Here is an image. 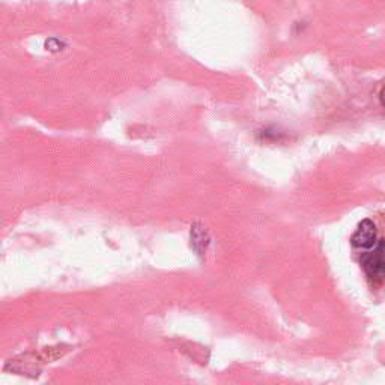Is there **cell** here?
Returning <instances> with one entry per match:
<instances>
[{
    "label": "cell",
    "instance_id": "3957f363",
    "mask_svg": "<svg viewBox=\"0 0 385 385\" xmlns=\"http://www.w3.org/2000/svg\"><path fill=\"white\" fill-rule=\"evenodd\" d=\"M379 100H381V104H382V107L385 109V87L381 91V95H379Z\"/></svg>",
    "mask_w": 385,
    "mask_h": 385
},
{
    "label": "cell",
    "instance_id": "6da1fadb",
    "mask_svg": "<svg viewBox=\"0 0 385 385\" xmlns=\"http://www.w3.org/2000/svg\"><path fill=\"white\" fill-rule=\"evenodd\" d=\"M360 264L372 289L385 285V240L379 238L370 249L361 250Z\"/></svg>",
    "mask_w": 385,
    "mask_h": 385
},
{
    "label": "cell",
    "instance_id": "7a4b0ae2",
    "mask_svg": "<svg viewBox=\"0 0 385 385\" xmlns=\"http://www.w3.org/2000/svg\"><path fill=\"white\" fill-rule=\"evenodd\" d=\"M379 240L378 231H376V224L370 220V218H366L360 224H358L357 231L354 232L351 244L352 247L357 250H367L370 249L373 244Z\"/></svg>",
    "mask_w": 385,
    "mask_h": 385
}]
</instances>
